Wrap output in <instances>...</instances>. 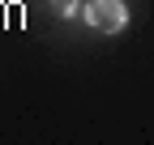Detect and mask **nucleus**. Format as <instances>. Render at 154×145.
<instances>
[{"instance_id": "f257e3e1", "label": "nucleus", "mask_w": 154, "mask_h": 145, "mask_svg": "<svg viewBox=\"0 0 154 145\" xmlns=\"http://www.w3.org/2000/svg\"><path fill=\"white\" fill-rule=\"evenodd\" d=\"M82 17H86L99 34H120V30L128 26L124 0H86V4H82Z\"/></svg>"}, {"instance_id": "f03ea898", "label": "nucleus", "mask_w": 154, "mask_h": 145, "mask_svg": "<svg viewBox=\"0 0 154 145\" xmlns=\"http://www.w3.org/2000/svg\"><path fill=\"white\" fill-rule=\"evenodd\" d=\"M51 9L60 13V22H73V17H82V0H51Z\"/></svg>"}]
</instances>
